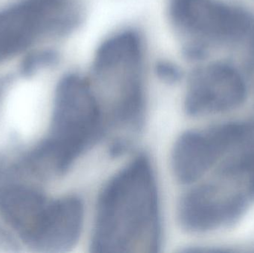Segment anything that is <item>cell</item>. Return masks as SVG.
Segmentation results:
<instances>
[{
	"label": "cell",
	"mask_w": 254,
	"mask_h": 253,
	"mask_svg": "<svg viewBox=\"0 0 254 253\" xmlns=\"http://www.w3.org/2000/svg\"><path fill=\"white\" fill-rule=\"evenodd\" d=\"M163 241L159 191L149 156L140 153L100 193L90 241L92 253H156Z\"/></svg>",
	"instance_id": "obj_1"
},
{
	"label": "cell",
	"mask_w": 254,
	"mask_h": 253,
	"mask_svg": "<svg viewBox=\"0 0 254 253\" xmlns=\"http://www.w3.org/2000/svg\"><path fill=\"white\" fill-rule=\"evenodd\" d=\"M157 73L158 77L167 83H176L181 77V72L178 67L167 62L158 64Z\"/></svg>",
	"instance_id": "obj_11"
},
{
	"label": "cell",
	"mask_w": 254,
	"mask_h": 253,
	"mask_svg": "<svg viewBox=\"0 0 254 253\" xmlns=\"http://www.w3.org/2000/svg\"><path fill=\"white\" fill-rule=\"evenodd\" d=\"M80 0H20L0 10V62L27 50L39 39L65 35L83 19Z\"/></svg>",
	"instance_id": "obj_5"
},
{
	"label": "cell",
	"mask_w": 254,
	"mask_h": 253,
	"mask_svg": "<svg viewBox=\"0 0 254 253\" xmlns=\"http://www.w3.org/2000/svg\"><path fill=\"white\" fill-rule=\"evenodd\" d=\"M145 48L141 35L126 29L98 47L88 77L104 111L111 144L128 148L143 127L146 109Z\"/></svg>",
	"instance_id": "obj_3"
},
{
	"label": "cell",
	"mask_w": 254,
	"mask_h": 253,
	"mask_svg": "<svg viewBox=\"0 0 254 253\" xmlns=\"http://www.w3.org/2000/svg\"><path fill=\"white\" fill-rule=\"evenodd\" d=\"M244 206L241 196L223 199L217 188L203 184L182 196L178 205V219L187 231L205 233L237 219Z\"/></svg>",
	"instance_id": "obj_8"
},
{
	"label": "cell",
	"mask_w": 254,
	"mask_h": 253,
	"mask_svg": "<svg viewBox=\"0 0 254 253\" xmlns=\"http://www.w3.org/2000/svg\"><path fill=\"white\" fill-rule=\"evenodd\" d=\"M225 156L222 172L228 175H245L249 195L254 198V123H244L240 136L222 158Z\"/></svg>",
	"instance_id": "obj_10"
},
{
	"label": "cell",
	"mask_w": 254,
	"mask_h": 253,
	"mask_svg": "<svg viewBox=\"0 0 254 253\" xmlns=\"http://www.w3.org/2000/svg\"><path fill=\"white\" fill-rule=\"evenodd\" d=\"M169 18L190 58L202 56L209 45L238 41L254 31L249 13L219 0H170Z\"/></svg>",
	"instance_id": "obj_4"
},
{
	"label": "cell",
	"mask_w": 254,
	"mask_h": 253,
	"mask_svg": "<svg viewBox=\"0 0 254 253\" xmlns=\"http://www.w3.org/2000/svg\"><path fill=\"white\" fill-rule=\"evenodd\" d=\"M247 96L242 74L232 65L213 62L194 71L188 80L185 109L192 117L235 109Z\"/></svg>",
	"instance_id": "obj_6"
},
{
	"label": "cell",
	"mask_w": 254,
	"mask_h": 253,
	"mask_svg": "<svg viewBox=\"0 0 254 253\" xmlns=\"http://www.w3.org/2000/svg\"><path fill=\"white\" fill-rule=\"evenodd\" d=\"M106 135L104 111L89 78L71 73L57 86L48 136L19 163L40 178L61 176Z\"/></svg>",
	"instance_id": "obj_2"
},
{
	"label": "cell",
	"mask_w": 254,
	"mask_h": 253,
	"mask_svg": "<svg viewBox=\"0 0 254 253\" xmlns=\"http://www.w3.org/2000/svg\"><path fill=\"white\" fill-rule=\"evenodd\" d=\"M222 157L211 128L182 134L172 151L171 166L176 179L191 184L202 178Z\"/></svg>",
	"instance_id": "obj_9"
},
{
	"label": "cell",
	"mask_w": 254,
	"mask_h": 253,
	"mask_svg": "<svg viewBox=\"0 0 254 253\" xmlns=\"http://www.w3.org/2000/svg\"><path fill=\"white\" fill-rule=\"evenodd\" d=\"M52 199L23 184L0 185V218L35 249L50 217Z\"/></svg>",
	"instance_id": "obj_7"
}]
</instances>
